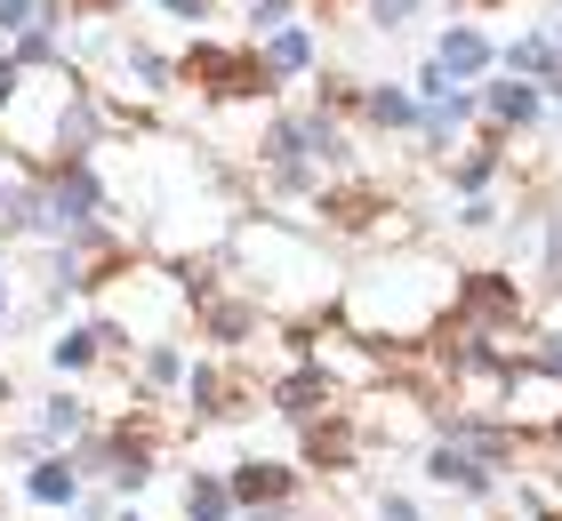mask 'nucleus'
I'll list each match as a JSON object with an SVG mask.
<instances>
[{"label": "nucleus", "instance_id": "f257e3e1", "mask_svg": "<svg viewBox=\"0 0 562 521\" xmlns=\"http://www.w3.org/2000/svg\"><path fill=\"white\" fill-rule=\"evenodd\" d=\"M177 72H186L193 89H210V97H258V89H273L266 48H217V41H201Z\"/></svg>", "mask_w": 562, "mask_h": 521}, {"label": "nucleus", "instance_id": "f03ea898", "mask_svg": "<svg viewBox=\"0 0 562 521\" xmlns=\"http://www.w3.org/2000/svg\"><path fill=\"white\" fill-rule=\"evenodd\" d=\"M378 208H386V193H378V185H329V193H322V225H329V233H386Z\"/></svg>", "mask_w": 562, "mask_h": 521}, {"label": "nucleus", "instance_id": "7ed1b4c3", "mask_svg": "<svg viewBox=\"0 0 562 521\" xmlns=\"http://www.w3.org/2000/svg\"><path fill=\"white\" fill-rule=\"evenodd\" d=\"M234 498H241V506H281V498H290V465L249 457L241 474H234Z\"/></svg>", "mask_w": 562, "mask_h": 521}, {"label": "nucleus", "instance_id": "20e7f679", "mask_svg": "<svg viewBox=\"0 0 562 521\" xmlns=\"http://www.w3.org/2000/svg\"><path fill=\"white\" fill-rule=\"evenodd\" d=\"M426 474H434V482H450V489H474V498L491 489V474H482V457H474V450H458V441H442V450L426 457Z\"/></svg>", "mask_w": 562, "mask_h": 521}, {"label": "nucleus", "instance_id": "39448f33", "mask_svg": "<svg viewBox=\"0 0 562 521\" xmlns=\"http://www.w3.org/2000/svg\"><path fill=\"white\" fill-rule=\"evenodd\" d=\"M305 457H314L322 474H346L353 465V433L346 426H305Z\"/></svg>", "mask_w": 562, "mask_h": 521}, {"label": "nucleus", "instance_id": "423d86ee", "mask_svg": "<svg viewBox=\"0 0 562 521\" xmlns=\"http://www.w3.org/2000/svg\"><path fill=\"white\" fill-rule=\"evenodd\" d=\"M491 113H498V128L539 121V89H530V81H498V89H491Z\"/></svg>", "mask_w": 562, "mask_h": 521}, {"label": "nucleus", "instance_id": "0eeeda50", "mask_svg": "<svg viewBox=\"0 0 562 521\" xmlns=\"http://www.w3.org/2000/svg\"><path fill=\"white\" fill-rule=\"evenodd\" d=\"M225 506H234V482L193 474V489H186V513H193V521H225Z\"/></svg>", "mask_w": 562, "mask_h": 521}, {"label": "nucleus", "instance_id": "6e6552de", "mask_svg": "<svg viewBox=\"0 0 562 521\" xmlns=\"http://www.w3.org/2000/svg\"><path fill=\"white\" fill-rule=\"evenodd\" d=\"M305 65H314V48H305V33H297V24H281V33L266 41V72H305Z\"/></svg>", "mask_w": 562, "mask_h": 521}, {"label": "nucleus", "instance_id": "1a4fd4ad", "mask_svg": "<svg viewBox=\"0 0 562 521\" xmlns=\"http://www.w3.org/2000/svg\"><path fill=\"white\" fill-rule=\"evenodd\" d=\"M491 65V41L482 33H442V72H482Z\"/></svg>", "mask_w": 562, "mask_h": 521}, {"label": "nucleus", "instance_id": "9d476101", "mask_svg": "<svg viewBox=\"0 0 562 521\" xmlns=\"http://www.w3.org/2000/svg\"><path fill=\"white\" fill-rule=\"evenodd\" d=\"M72 489H81V482H72V465H65V457L33 465V498H41V506H72Z\"/></svg>", "mask_w": 562, "mask_h": 521}, {"label": "nucleus", "instance_id": "9b49d317", "mask_svg": "<svg viewBox=\"0 0 562 521\" xmlns=\"http://www.w3.org/2000/svg\"><path fill=\"white\" fill-rule=\"evenodd\" d=\"M97 337H105V329H65V337H57V370H89V361H97Z\"/></svg>", "mask_w": 562, "mask_h": 521}, {"label": "nucleus", "instance_id": "f8f14e48", "mask_svg": "<svg viewBox=\"0 0 562 521\" xmlns=\"http://www.w3.org/2000/svg\"><path fill=\"white\" fill-rule=\"evenodd\" d=\"M506 65H515V72H547V81H562V72H554V48H547V41H515V48H506Z\"/></svg>", "mask_w": 562, "mask_h": 521}, {"label": "nucleus", "instance_id": "ddd939ff", "mask_svg": "<svg viewBox=\"0 0 562 521\" xmlns=\"http://www.w3.org/2000/svg\"><path fill=\"white\" fill-rule=\"evenodd\" d=\"M370 121H386V128H402V121H418V104L402 97V89H370Z\"/></svg>", "mask_w": 562, "mask_h": 521}, {"label": "nucleus", "instance_id": "4468645a", "mask_svg": "<svg viewBox=\"0 0 562 521\" xmlns=\"http://www.w3.org/2000/svg\"><path fill=\"white\" fill-rule=\"evenodd\" d=\"M0 33H33V0H0Z\"/></svg>", "mask_w": 562, "mask_h": 521}, {"label": "nucleus", "instance_id": "2eb2a0df", "mask_svg": "<svg viewBox=\"0 0 562 521\" xmlns=\"http://www.w3.org/2000/svg\"><path fill=\"white\" fill-rule=\"evenodd\" d=\"M370 9H378V24H402V16L418 9V0H370Z\"/></svg>", "mask_w": 562, "mask_h": 521}, {"label": "nucleus", "instance_id": "dca6fc26", "mask_svg": "<svg viewBox=\"0 0 562 521\" xmlns=\"http://www.w3.org/2000/svg\"><path fill=\"white\" fill-rule=\"evenodd\" d=\"M539 361H547V370L562 377V329H547V346H539Z\"/></svg>", "mask_w": 562, "mask_h": 521}, {"label": "nucleus", "instance_id": "f3484780", "mask_svg": "<svg viewBox=\"0 0 562 521\" xmlns=\"http://www.w3.org/2000/svg\"><path fill=\"white\" fill-rule=\"evenodd\" d=\"M378 513H386V521H418V506H411V498H386Z\"/></svg>", "mask_w": 562, "mask_h": 521}, {"label": "nucleus", "instance_id": "a211bd4d", "mask_svg": "<svg viewBox=\"0 0 562 521\" xmlns=\"http://www.w3.org/2000/svg\"><path fill=\"white\" fill-rule=\"evenodd\" d=\"M81 9H97V16H113V9H121V0H81Z\"/></svg>", "mask_w": 562, "mask_h": 521}, {"label": "nucleus", "instance_id": "6ab92c4d", "mask_svg": "<svg viewBox=\"0 0 562 521\" xmlns=\"http://www.w3.org/2000/svg\"><path fill=\"white\" fill-rule=\"evenodd\" d=\"M0 313H9V290H0Z\"/></svg>", "mask_w": 562, "mask_h": 521}, {"label": "nucleus", "instance_id": "aec40b11", "mask_svg": "<svg viewBox=\"0 0 562 521\" xmlns=\"http://www.w3.org/2000/svg\"><path fill=\"white\" fill-rule=\"evenodd\" d=\"M249 521H273V513H249Z\"/></svg>", "mask_w": 562, "mask_h": 521}, {"label": "nucleus", "instance_id": "412c9836", "mask_svg": "<svg viewBox=\"0 0 562 521\" xmlns=\"http://www.w3.org/2000/svg\"><path fill=\"white\" fill-rule=\"evenodd\" d=\"M554 441H562V426H554Z\"/></svg>", "mask_w": 562, "mask_h": 521}]
</instances>
